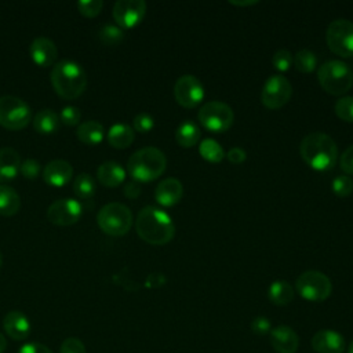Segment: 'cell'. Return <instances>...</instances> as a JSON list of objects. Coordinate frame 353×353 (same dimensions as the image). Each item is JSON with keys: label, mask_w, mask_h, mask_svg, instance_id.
<instances>
[{"label": "cell", "mask_w": 353, "mask_h": 353, "mask_svg": "<svg viewBox=\"0 0 353 353\" xmlns=\"http://www.w3.org/2000/svg\"><path fill=\"white\" fill-rule=\"evenodd\" d=\"M331 188L332 192L339 197L349 196L353 192V179L346 174H341L334 178Z\"/></svg>", "instance_id": "34"}, {"label": "cell", "mask_w": 353, "mask_h": 353, "mask_svg": "<svg viewBox=\"0 0 353 353\" xmlns=\"http://www.w3.org/2000/svg\"><path fill=\"white\" fill-rule=\"evenodd\" d=\"M325 40L332 52L341 57L353 55V22L345 18H338L330 22Z\"/></svg>", "instance_id": "10"}, {"label": "cell", "mask_w": 353, "mask_h": 353, "mask_svg": "<svg viewBox=\"0 0 353 353\" xmlns=\"http://www.w3.org/2000/svg\"><path fill=\"white\" fill-rule=\"evenodd\" d=\"M97 223L106 234L124 236L132 226V214L123 203H109L99 210Z\"/></svg>", "instance_id": "6"}, {"label": "cell", "mask_w": 353, "mask_h": 353, "mask_svg": "<svg viewBox=\"0 0 353 353\" xmlns=\"http://www.w3.org/2000/svg\"><path fill=\"white\" fill-rule=\"evenodd\" d=\"M33 127L39 134H52L59 127V116L51 109H41L33 117Z\"/></svg>", "instance_id": "27"}, {"label": "cell", "mask_w": 353, "mask_h": 353, "mask_svg": "<svg viewBox=\"0 0 353 353\" xmlns=\"http://www.w3.org/2000/svg\"><path fill=\"white\" fill-rule=\"evenodd\" d=\"M269 341L277 353H295L299 346L298 334L285 324L272 328L269 332Z\"/></svg>", "instance_id": "16"}, {"label": "cell", "mask_w": 353, "mask_h": 353, "mask_svg": "<svg viewBox=\"0 0 353 353\" xmlns=\"http://www.w3.org/2000/svg\"><path fill=\"white\" fill-rule=\"evenodd\" d=\"M83 212L81 204L74 199H59L50 204L47 218L58 226H70L76 223Z\"/></svg>", "instance_id": "13"}, {"label": "cell", "mask_w": 353, "mask_h": 353, "mask_svg": "<svg viewBox=\"0 0 353 353\" xmlns=\"http://www.w3.org/2000/svg\"><path fill=\"white\" fill-rule=\"evenodd\" d=\"M18 353H52V352L46 345H43V343L29 342V343H25L18 350Z\"/></svg>", "instance_id": "43"}, {"label": "cell", "mask_w": 353, "mask_h": 353, "mask_svg": "<svg viewBox=\"0 0 353 353\" xmlns=\"http://www.w3.org/2000/svg\"><path fill=\"white\" fill-rule=\"evenodd\" d=\"M183 194L182 182L176 178H165L159 182L154 190L156 201L163 207L175 205Z\"/></svg>", "instance_id": "19"}, {"label": "cell", "mask_w": 353, "mask_h": 353, "mask_svg": "<svg viewBox=\"0 0 353 353\" xmlns=\"http://www.w3.org/2000/svg\"><path fill=\"white\" fill-rule=\"evenodd\" d=\"M272 330V321L265 316H256L251 321V331L255 335H268Z\"/></svg>", "instance_id": "41"}, {"label": "cell", "mask_w": 353, "mask_h": 353, "mask_svg": "<svg viewBox=\"0 0 353 353\" xmlns=\"http://www.w3.org/2000/svg\"><path fill=\"white\" fill-rule=\"evenodd\" d=\"M59 353H87L84 343L74 336L66 338L59 349Z\"/></svg>", "instance_id": "39"}, {"label": "cell", "mask_w": 353, "mask_h": 353, "mask_svg": "<svg viewBox=\"0 0 353 353\" xmlns=\"http://www.w3.org/2000/svg\"><path fill=\"white\" fill-rule=\"evenodd\" d=\"M146 12V3L143 0H119L113 6L114 21L125 29L137 26Z\"/></svg>", "instance_id": "14"}, {"label": "cell", "mask_w": 353, "mask_h": 353, "mask_svg": "<svg viewBox=\"0 0 353 353\" xmlns=\"http://www.w3.org/2000/svg\"><path fill=\"white\" fill-rule=\"evenodd\" d=\"M197 117L205 130L212 132H223L233 124L234 113L228 103L221 101H210L200 108Z\"/></svg>", "instance_id": "9"}, {"label": "cell", "mask_w": 353, "mask_h": 353, "mask_svg": "<svg viewBox=\"0 0 353 353\" xmlns=\"http://www.w3.org/2000/svg\"><path fill=\"white\" fill-rule=\"evenodd\" d=\"M226 157H228V160H229L230 163H233V164H240V163H243V161L247 159V153H245L244 149H241V148H239V146H234V148H232V149L228 150Z\"/></svg>", "instance_id": "44"}, {"label": "cell", "mask_w": 353, "mask_h": 353, "mask_svg": "<svg viewBox=\"0 0 353 353\" xmlns=\"http://www.w3.org/2000/svg\"><path fill=\"white\" fill-rule=\"evenodd\" d=\"M40 170H41V165L37 160L34 159H26L21 163V167H19V172L26 178V179H36L40 174Z\"/></svg>", "instance_id": "37"}, {"label": "cell", "mask_w": 353, "mask_h": 353, "mask_svg": "<svg viewBox=\"0 0 353 353\" xmlns=\"http://www.w3.org/2000/svg\"><path fill=\"white\" fill-rule=\"evenodd\" d=\"M268 298L277 306H285L294 299V288L285 280H276L268 288Z\"/></svg>", "instance_id": "25"}, {"label": "cell", "mask_w": 353, "mask_h": 353, "mask_svg": "<svg viewBox=\"0 0 353 353\" xmlns=\"http://www.w3.org/2000/svg\"><path fill=\"white\" fill-rule=\"evenodd\" d=\"M256 3H258L256 0H230V4L240 6V7H244V6H252V4H256Z\"/></svg>", "instance_id": "47"}, {"label": "cell", "mask_w": 353, "mask_h": 353, "mask_svg": "<svg viewBox=\"0 0 353 353\" xmlns=\"http://www.w3.org/2000/svg\"><path fill=\"white\" fill-rule=\"evenodd\" d=\"M200 137H201V131H200L199 125L196 123H193L192 120L182 121L175 131L176 142L185 148H190V146L196 145L199 142Z\"/></svg>", "instance_id": "28"}, {"label": "cell", "mask_w": 353, "mask_h": 353, "mask_svg": "<svg viewBox=\"0 0 353 353\" xmlns=\"http://www.w3.org/2000/svg\"><path fill=\"white\" fill-rule=\"evenodd\" d=\"M174 95L181 106L194 108L203 101L205 91L204 85L196 76L182 74L174 85Z\"/></svg>", "instance_id": "12"}, {"label": "cell", "mask_w": 353, "mask_h": 353, "mask_svg": "<svg viewBox=\"0 0 353 353\" xmlns=\"http://www.w3.org/2000/svg\"><path fill=\"white\" fill-rule=\"evenodd\" d=\"M21 156L12 148H1L0 149V181H11L14 179L21 167Z\"/></svg>", "instance_id": "21"}, {"label": "cell", "mask_w": 353, "mask_h": 353, "mask_svg": "<svg viewBox=\"0 0 353 353\" xmlns=\"http://www.w3.org/2000/svg\"><path fill=\"white\" fill-rule=\"evenodd\" d=\"M124 194L128 199H137L141 194V188L137 181H131L124 186Z\"/></svg>", "instance_id": "45"}, {"label": "cell", "mask_w": 353, "mask_h": 353, "mask_svg": "<svg viewBox=\"0 0 353 353\" xmlns=\"http://www.w3.org/2000/svg\"><path fill=\"white\" fill-rule=\"evenodd\" d=\"M73 192L79 199L90 200L95 193V182L92 176L87 172H81L74 178Z\"/></svg>", "instance_id": "30"}, {"label": "cell", "mask_w": 353, "mask_h": 353, "mask_svg": "<svg viewBox=\"0 0 353 353\" xmlns=\"http://www.w3.org/2000/svg\"><path fill=\"white\" fill-rule=\"evenodd\" d=\"M292 59H294L292 62H294L295 68L299 72H303V73H310L317 66V57H316V54L313 51H310V50H306V48L299 50L294 55Z\"/></svg>", "instance_id": "31"}, {"label": "cell", "mask_w": 353, "mask_h": 353, "mask_svg": "<svg viewBox=\"0 0 353 353\" xmlns=\"http://www.w3.org/2000/svg\"><path fill=\"white\" fill-rule=\"evenodd\" d=\"M299 153L313 170L327 171L335 165L338 146L325 132H310L301 141Z\"/></svg>", "instance_id": "2"}, {"label": "cell", "mask_w": 353, "mask_h": 353, "mask_svg": "<svg viewBox=\"0 0 353 353\" xmlns=\"http://www.w3.org/2000/svg\"><path fill=\"white\" fill-rule=\"evenodd\" d=\"M335 114L347 123H353V97L345 95L335 102Z\"/></svg>", "instance_id": "32"}, {"label": "cell", "mask_w": 353, "mask_h": 353, "mask_svg": "<svg viewBox=\"0 0 353 353\" xmlns=\"http://www.w3.org/2000/svg\"><path fill=\"white\" fill-rule=\"evenodd\" d=\"M32 120V110L29 105L14 95L0 97V125L18 131L25 128Z\"/></svg>", "instance_id": "7"}, {"label": "cell", "mask_w": 353, "mask_h": 353, "mask_svg": "<svg viewBox=\"0 0 353 353\" xmlns=\"http://www.w3.org/2000/svg\"><path fill=\"white\" fill-rule=\"evenodd\" d=\"M135 229L143 241L154 245L167 244L175 234V226L171 216L154 205H146L139 211L135 221Z\"/></svg>", "instance_id": "1"}, {"label": "cell", "mask_w": 353, "mask_h": 353, "mask_svg": "<svg viewBox=\"0 0 353 353\" xmlns=\"http://www.w3.org/2000/svg\"><path fill=\"white\" fill-rule=\"evenodd\" d=\"M339 165L342 171L346 172V175L353 174V145H350L345 152L341 154L339 159Z\"/></svg>", "instance_id": "42"}, {"label": "cell", "mask_w": 353, "mask_h": 353, "mask_svg": "<svg viewBox=\"0 0 353 353\" xmlns=\"http://www.w3.org/2000/svg\"><path fill=\"white\" fill-rule=\"evenodd\" d=\"M317 79L324 91L332 95H342L353 85V72L347 63L339 59H330L317 69Z\"/></svg>", "instance_id": "5"}, {"label": "cell", "mask_w": 353, "mask_h": 353, "mask_svg": "<svg viewBox=\"0 0 353 353\" xmlns=\"http://www.w3.org/2000/svg\"><path fill=\"white\" fill-rule=\"evenodd\" d=\"M105 130L103 125L97 120H88L79 124L76 137L80 142L87 145H97L103 139Z\"/></svg>", "instance_id": "24"}, {"label": "cell", "mask_w": 353, "mask_h": 353, "mask_svg": "<svg viewBox=\"0 0 353 353\" xmlns=\"http://www.w3.org/2000/svg\"><path fill=\"white\" fill-rule=\"evenodd\" d=\"M295 288L306 301L321 302L331 295L332 283L328 276L319 270H306L298 276Z\"/></svg>", "instance_id": "8"}, {"label": "cell", "mask_w": 353, "mask_h": 353, "mask_svg": "<svg viewBox=\"0 0 353 353\" xmlns=\"http://www.w3.org/2000/svg\"><path fill=\"white\" fill-rule=\"evenodd\" d=\"M29 52L33 62L41 68L51 66L58 57V50L55 43L51 39L43 37V36L36 37L30 43Z\"/></svg>", "instance_id": "17"}, {"label": "cell", "mask_w": 353, "mask_h": 353, "mask_svg": "<svg viewBox=\"0 0 353 353\" xmlns=\"http://www.w3.org/2000/svg\"><path fill=\"white\" fill-rule=\"evenodd\" d=\"M21 208V197L8 185H0V215L12 216Z\"/></svg>", "instance_id": "26"}, {"label": "cell", "mask_w": 353, "mask_h": 353, "mask_svg": "<svg viewBox=\"0 0 353 353\" xmlns=\"http://www.w3.org/2000/svg\"><path fill=\"white\" fill-rule=\"evenodd\" d=\"M291 95V83L281 74H273L268 77L262 87L261 101L269 109H279L290 101Z\"/></svg>", "instance_id": "11"}, {"label": "cell", "mask_w": 353, "mask_h": 353, "mask_svg": "<svg viewBox=\"0 0 353 353\" xmlns=\"http://www.w3.org/2000/svg\"><path fill=\"white\" fill-rule=\"evenodd\" d=\"M80 110L74 106H65L59 114L61 121L66 125H77L80 123Z\"/></svg>", "instance_id": "40"}, {"label": "cell", "mask_w": 353, "mask_h": 353, "mask_svg": "<svg viewBox=\"0 0 353 353\" xmlns=\"http://www.w3.org/2000/svg\"><path fill=\"white\" fill-rule=\"evenodd\" d=\"M1 263H3V258H1V254H0V269H1Z\"/></svg>", "instance_id": "50"}, {"label": "cell", "mask_w": 353, "mask_h": 353, "mask_svg": "<svg viewBox=\"0 0 353 353\" xmlns=\"http://www.w3.org/2000/svg\"><path fill=\"white\" fill-rule=\"evenodd\" d=\"M73 176V167L66 160H52L43 171V179L47 185L61 188L66 185Z\"/></svg>", "instance_id": "18"}, {"label": "cell", "mask_w": 353, "mask_h": 353, "mask_svg": "<svg viewBox=\"0 0 353 353\" xmlns=\"http://www.w3.org/2000/svg\"><path fill=\"white\" fill-rule=\"evenodd\" d=\"M292 54L285 50V48H281V50H277L274 54H273V58H272V63L273 66L280 70V72H285L290 69V66L292 65Z\"/></svg>", "instance_id": "35"}, {"label": "cell", "mask_w": 353, "mask_h": 353, "mask_svg": "<svg viewBox=\"0 0 353 353\" xmlns=\"http://www.w3.org/2000/svg\"><path fill=\"white\" fill-rule=\"evenodd\" d=\"M102 7H103L102 0H81L77 3V8L80 14L88 18L97 17L101 12Z\"/></svg>", "instance_id": "36"}, {"label": "cell", "mask_w": 353, "mask_h": 353, "mask_svg": "<svg viewBox=\"0 0 353 353\" xmlns=\"http://www.w3.org/2000/svg\"><path fill=\"white\" fill-rule=\"evenodd\" d=\"M199 153L204 160H207L210 163H219L225 157L223 148L212 138H205L200 142Z\"/></svg>", "instance_id": "29"}, {"label": "cell", "mask_w": 353, "mask_h": 353, "mask_svg": "<svg viewBox=\"0 0 353 353\" xmlns=\"http://www.w3.org/2000/svg\"><path fill=\"white\" fill-rule=\"evenodd\" d=\"M312 347L316 353H343L346 341L338 331L320 330L312 336Z\"/></svg>", "instance_id": "15"}, {"label": "cell", "mask_w": 353, "mask_h": 353, "mask_svg": "<svg viewBox=\"0 0 353 353\" xmlns=\"http://www.w3.org/2000/svg\"><path fill=\"white\" fill-rule=\"evenodd\" d=\"M167 167V159L164 153L154 148L146 146L135 153L127 161V171L138 182H150L159 178Z\"/></svg>", "instance_id": "4"}, {"label": "cell", "mask_w": 353, "mask_h": 353, "mask_svg": "<svg viewBox=\"0 0 353 353\" xmlns=\"http://www.w3.org/2000/svg\"><path fill=\"white\" fill-rule=\"evenodd\" d=\"M6 347H7V339H6V336L0 332V353H3V352L6 350Z\"/></svg>", "instance_id": "48"}, {"label": "cell", "mask_w": 353, "mask_h": 353, "mask_svg": "<svg viewBox=\"0 0 353 353\" xmlns=\"http://www.w3.org/2000/svg\"><path fill=\"white\" fill-rule=\"evenodd\" d=\"M135 134L132 127L124 123L113 124L108 131V142L116 149H125L134 142Z\"/></svg>", "instance_id": "23"}, {"label": "cell", "mask_w": 353, "mask_h": 353, "mask_svg": "<svg viewBox=\"0 0 353 353\" xmlns=\"http://www.w3.org/2000/svg\"><path fill=\"white\" fill-rule=\"evenodd\" d=\"M3 328L11 339L23 341L30 334V321L22 312L11 310L3 319Z\"/></svg>", "instance_id": "20"}, {"label": "cell", "mask_w": 353, "mask_h": 353, "mask_svg": "<svg viewBox=\"0 0 353 353\" xmlns=\"http://www.w3.org/2000/svg\"><path fill=\"white\" fill-rule=\"evenodd\" d=\"M51 84L54 91L63 99H76L87 87V74L80 63L62 59L52 66Z\"/></svg>", "instance_id": "3"}, {"label": "cell", "mask_w": 353, "mask_h": 353, "mask_svg": "<svg viewBox=\"0 0 353 353\" xmlns=\"http://www.w3.org/2000/svg\"><path fill=\"white\" fill-rule=\"evenodd\" d=\"M347 353H353V341L349 343V347H347Z\"/></svg>", "instance_id": "49"}, {"label": "cell", "mask_w": 353, "mask_h": 353, "mask_svg": "<svg viewBox=\"0 0 353 353\" xmlns=\"http://www.w3.org/2000/svg\"><path fill=\"white\" fill-rule=\"evenodd\" d=\"M132 124H134V130H135V131L145 134V132H148V131H150V130L153 128L154 120H153V117H152L149 113L142 112V113H138V114L134 117Z\"/></svg>", "instance_id": "38"}, {"label": "cell", "mask_w": 353, "mask_h": 353, "mask_svg": "<svg viewBox=\"0 0 353 353\" xmlns=\"http://www.w3.org/2000/svg\"><path fill=\"white\" fill-rule=\"evenodd\" d=\"M99 182L106 188H116L121 185L125 178V170L117 161H105L97 170Z\"/></svg>", "instance_id": "22"}, {"label": "cell", "mask_w": 353, "mask_h": 353, "mask_svg": "<svg viewBox=\"0 0 353 353\" xmlns=\"http://www.w3.org/2000/svg\"><path fill=\"white\" fill-rule=\"evenodd\" d=\"M99 40L106 44V46H116L124 39V33L119 26L114 25H105L99 33H98Z\"/></svg>", "instance_id": "33"}, {"label": "cell", "mask_w": 353, "mask_h": 353, "mask_svg": "<svg viewBox=\"0 0 353 353\" xmlns=\"http://www.w3.org/2000/svg\"><path fill=\"white\" fill-rule=\"evenodd\" d=\"M164 283H165V277H164V274H161V273H152V274H149V277H148V280H146V285H148V287H152V288L160 287V285H163Z\"/></svg>", "instance_id": "46"}]
</instances>
